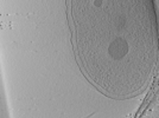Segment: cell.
<instances>
[{"label": "cell", "mask_w": 159, "mask_h": 118, "mask_svg": "<svg viewBox=\"0 0 159 118\" xmlns=\"http://www.w3.org/2000/svg\"><path fill=\"white\" fill-rule=\"evenodd\" d=\"M127 50H128V46H127V43L125 40H114L111 44V46H109V54L112 56L113 58L118 59L124 57L127 53Z\"/></svg>", "instance_id": "1"}]
</instances>
